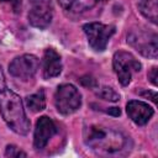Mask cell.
Segmentation results:
<instances>
[{"label":"cell","mask_w":158,"mask_h":158,"mask_svg":"<svg viewBox=\"0 0 158 158\" xmlns=\"http://www.w3.org/2000/svg\"><path fill=\"white\" fill-rule=\"evenodd\" d=\"M84 142L100 153H116L125 148L127 138L117 130L102 125H90L84 130Z\"/></svg>","instance_id":"1"},{"label":"cell","mask_w":158,"mask_h":158,"mask_svg":"<svg viewBox=\"0 0 158 158\" xmlns=\"http://www.w3.org/2000/svg\"><path fill=\"white\" fill-rule=\"evenodd\" d=\"M0 111L7 126L19 135H27L30 121L25 114L22 101L17 94L9 89L0 91Z\"/></svg>","instance_id":"2"},{"label":"cell","mask_w":158,"mask_h":158,"mask_svg":"<svg viewBox=\"0 0 158 158\" xmlns=\"http://www.w3.org/2000/svg\"><path fill=\"white\" fill-rule=\"evenodd\" d=\"M54 104L62 115H70L75 112L81 105V95L72 84H63L58 86L54 95Z\"/></svg>","instance_id":"3"},{"label":"cell","mask_w":158,"mask_h":158,"mask_svg":"<svg viewBox=\"0 0 158 158\" xmlns=\"http://www.w3.org/2000/svg\"><path fill=\"white\" fill-rule=\"evenodd\" d=\"M114 69L117 74L121 85L126 86L130 84L132 74L141 70V63L128 52L118 51L114 54Z\"/></svg>","instance_id":"4"},{"label":"cell","mask_w":158,"mask_h":158,"mask_svg":"<svg viewBox=\"0 0 158 158\" xmlns=\"http://www.w3.org/2000/svg\"><path fill=\"white\" fill-rule=\"evenodd\" d=\"M157 35L153 32H147L142 28L132 30L127 35V42L135 47L141 54L144 57L149 58H156L157 57Z\"/></svg>","instance_id":"5"},{"label":"cell","mask_w":158,"mask_h":158,"mask_svg":"<svg viewBox=\"0 0 158 158\" xmlns=\"http://www.w3.org/2000/svg\"><path fill=\"white\" fill-rule=\"evenodd\" d=\"M83 30L88 37L89 46L96 51L102 52L111 36L115 33V27L111 25H104L99 22H90L83 26Z\"/></svg>","instance_id":"6"},{"label":"cell","mask_w":158,"mask_h":158,"mask_svg":"<svg viewBox=\"0 0 158 158\" xmlns=\"http://www.w3.org/2000/svg\"><path fill=\"white\" fill-rule=\"evenodd\" d=\"M53 16V6L51 0H32L28 11V21L33 27L46 28Z\"/></svg>","instance_id":"7"},{"label":"cell","mask_w":158,"mask_h":158,"mask_svg":"<svg viewBox=\"0 0 158 158\" xmlns=\"http://www.w3.org/2000/svg\"><path fill=\"white\" fill-rule=\"evenodd\" d=\"M38 65H40V62L37 57H35L33 54H23V56L16 57L10 63L9 72L15 78L27 80L36 74Z\"/></svg>","instance_id":"8"},{"label":"cell","mask_w":158,"mask_h":158,"mask_svg":"<svg viewBox=\"0 0 158 158\" xmlns=\"http://www.w3.org/2000/svg\"><path fill=\"white\" fill-rule=\"evenodd\" d=\"M57 132V126L47 116H42L37 120L36 128H35V147L37 149H42L47 146L49 139L56 135Z\"/></svg>","instance_id":"9"},{"label":"cell","mask_w":158,"mask_h":158,"mask_svg":"<svg viewBox=\"0 0 158 158\" xmlns=\"http://www.w3.org/2000/svg\"><path fill=\"white\" fill-rule=\"evenodd\" d=\"M126 110H127L130 118L136 125H139V126L146 125L153 116V109L148 104L143 101H138V100L128 101Z\"/></svg>","instance_id":"10"},{"label":"cell","mask_w":158,"mask_h":158,"mask_svg":"<svg viewBox=\"0 0 158 158\" xmlns=\"http://www.w3.org/2000/svg\"><path fill=\"white\" fill-rule=\"evenodd\" d=\"M62 72L60 56L53 49L47 48L43 54V77L44 79L56 78Z\"/></svg>","instance_id":"11"},{"label":"cell","mask_w":158,"mask_h":158,"mask_svg":"<svg viewBox=\"0 0 158 158\" xmlns=\"http://www.w3.org/2000/svg\"><path fill=\"white\" fill-rule=\"evenodd\" d=\"M58 1L63 9L75 14L86 11L98 4L96 0H58Z\"/></svg>","instance_id":"12"},{"label":"cell","mask_w":158,"mask_h":158,"mask_svg":"<svg viewBox=\"0 0 158 158\" xmlns=\"http://www.w3.org/2000/svg\"><path fill=\"white\" fill-rule=\"evenodd\" d=\"M138 7L144 17L157 23V0H141Z\"/></svg>","instance_id":"13"},{"label":"cell","mask_w":158,"mask_h":158,"mask_svg":"<svg viewBox=\"0 0 158 158\" xmlns=\"http://www.w3.org/2000/svg\"><path fill=\"white\" fill-rule=\"evenodd\" d=\"M26 104L30 107V110L33 111V112L42 111L46 107V96H44L43 90H40V91H37V93L27 96Z\"/></svg>","instance_id":"14"},{"label":"cell","mask_w":158,"mask_h":158,"mask_svg":"<svg viewBox=\"0 0 158 158\" xmlns=\"http://www.w3.org/2000/svg\"><path fill=\"white\" fill-rule=\"evenodd\" d=\"M99 90H96V95L104 100H109V101H118L120 100V95L110 86H100L98 88Z\"/></svg>","instance_id":"15"},{"label":"cell","mask_w":158,"mask_h":158,"mask_svg":"<svg viewBox=\"0 0 158 158\" xmlns=\"http://www.w3.org/2000/svg\"><path fill=\"white\" fill-rule=\"evenodd\" d=\"M5 156L6 157H26V153L15 146H7L5 151Z\"/></svg>","instance_id":"16"},{"label":"cell","mask_w":158,"mask_h":158,"mask_svg":"<svg viewBox=\"0 0 158 158\" xmlns=\"http://www.w3.org/2000/svg\"><path fill=\"white\" fill-rule=\"evenodd\" d=\"M148 79L151 80V83L153 85H157L158 84V81H157V79H158V69H157V67H153L151 69V72L148 73Z\"/></svg>","instance_id":"17"},{"label":"cell","mask_w":158,"mask_h":158,"mask_svg":"<svg viewBox=\"0 0 158 158\" xmlns=\"http://www.w3.org/2000/svg\"><path fill=\"white\" fill-rule=\"evenodd\" d=\"M80 81H81V84H83V85H85V86H89V88H94V86L96 85V81H95V79H93L91 77H85V78L80 79Z\"/></svg>","instance_id":"18"},{"label":"cell","mask_w":158,"mask_h":158,"mask_svg":"<svg viewBox=\"0 0 158 158\" xmlns=\"http://www.w3.org/2000/svg\"><path fill=\"white\" fill-rule=\"evenodd\" d=\"M107 114H111L114 116H118L121 114V110L118 107H109V110H106Z\"/></svg>","instance_id":"19"},{"label":"cell","mask_w":158,"mask_h":158,"mask_svg":"<svg viewBox=\"0 0 158 158\" xmlns=\"http://www.w3.org/2000/svg\"><path fill=\"white\" fill-rule=\"evenodd\" d=\"M142 95H144V96H151V100L153 101V102H156L157 101V94L156 93H152V91H146V93H141Z\"/></svg>","instance_id":"20"},{"label":"cell","mask_w":158,"mask_h":158,"mask_svg":"<svg viewBox=\"0 0 158 158\" xmlns=\"http://www.w3.org/2000/svg\"><path fill=\"white\" fill-rule=\"evenodd\" d=\"M4 89H5V78H4V74H2V70L0 67V91Z\"/></svg>","instance_id":"21"},{"label":"cell","mask_w":158,"mask_h":158,"mask_svg":"<svg viewBox=\"0 0 158 158\" xmlns=\"http://www.w3.org/2000/svg\"><path fill=\"white\" fill-rule=\"evenodd\" d=\"M98 2H100V1H106V0H96Z\"/></svg>","instance_id":"22"},{"label":"cell","mask_w":158,"mask_h":158,"mask_svg":"<svg viewBox=\"0 0 158 158\" xmlns=\"http://www.w3.org/2000/svg\"><path fill=\"white\" fill-rule=\"evenodd\" d=\"M0 1H11V0H0Z\"/></svg>","instance_id":"23"}]
</instances>
